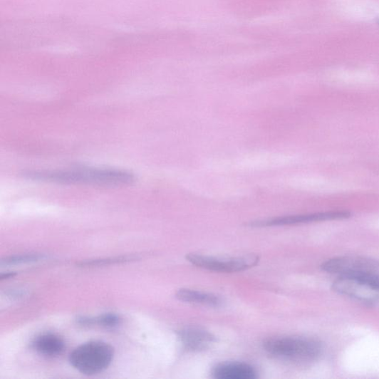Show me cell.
Instances as JSON below:
<instances>
[{"label":"cell","mask_w":379,"mask_h":379,"mask_svg":"<svg viewBox=\"0 0 379 379\" xmlns=\"http://www.w3.org/2000/svg\"><path fill=\"white\" fill-rule=\"evenodd\" d=\"M33 180L62 184L120 186L135 182V175L113 168L77 167L62 170L31 172L25 175Z\"/></svg>","instance_id":"6da1fadb"},{"label":"cell","mask_w":379,"mask_h":379,"mask_svg":"<svg viewBox=\"0 0 379 379\" xmlns=\"http://www.w3.org/2000/svg\"><path fill=\"white\" fill-rule=\"evenodd\" d=\"M264 349L286 363L305 365L317 361L323 352L319 341L304 336H280L265 341Z\"/></svg>","instance_id":"7a4b0ae2"},{"label":"cell","mask_w":379,"mask_h":379,"mask_svg":"<svg viewBox=\"0 0 379 379\" xmlns=\"http://www.w3.org/2000/svg\"><path fill=\"white\" fill-rule=\"evenodd\" d=\"M113 355L115 351L110 345L93 341L76 348L70 355L69 362L81 373L93 375L103 373L110 365Z\"/></svg>","instance_id":"3957f363"},{"label":"cell","mask_w":379,"mask_h":379,"mask_svg":"<svg viewBox=\"0 0 379 379\" xmlns=\"http://www.w3.org/2000/svg\"><path fill=\"white\" fill-rule=\"evenodd\" d=\"M321 269L338 276L364 279L379 283V261L367 257L337 256L322 264Z\"/></svg>","instance_id":"277c9868"},{"label":"cell","mask_w":379,"mask_h":379,"mask_svg":"<svg viewBox=\"0 0 379 379\" xmlns=\"http://www.w3.org/2000/svg\"><path fill=\"white\" fill-rule=\"evenodd\" d=\"M187 259L197 267L222 273H234L249 269L255 266L259 260V256L254 254L227 258L192 254H189Z\"/></svg>","instance_id":"5b68a950"},{"label":"cell","mask_w":379,"mask_h":379,"mask_svg":"<svg viewBox=\"0 0 379 379\" xmlns=\"http://www.w3.org/2000/svg\"><path fill=\"white\" fill-rule=\"evenodd\" d=\"M333 290L358 301L373 303L379 301V283L364 279L338 276Z\"/></svg>","instance_id":"8992f818"},{"label":"cell","mask_w":379,"mask_h":379,"mask_svg":"<svg viewBox=\"0 0 379 379\" xmlns=\"http://www.w3.org/2000/svg\"><path fill=\"white\" fill-rule=\"evenodd\" d=\"M351 217V214L348 212H328L277 217L267 220L254 222L253 223H251V225L253 227L291 225L336 219H348Z\"/></svg>","instance_id":"52a82bcc"},{"label":"cell","mask_w":379,"mask_h":379,"mask_svg":"<svg viewBox=\"0 0 379 379\" xmlns=\"http://www.w3.org/2000/svg\"><path fill=\"white\" fill-rule=\"evenodd\" d=\"M178 335L185 348L192 352L204 351L216 342L212 333L197 327L185 328Z\"/></svg>","instance_id":"ba28073f"},{"label":"cell","mask_w":379,"mask_h":379,"mask_svg":"<svg viewBox=\"0 0 379 379\" xmlns=\"http://www.w3.org/2000/svg\"><path fill=\"white\" fill-rule=\"evenodd\" d=\"M33 350L46 357L61 355L66 349L64 339L54 333H44L37 336L32 343Z\"/></svg>","instance_id":"9c48e42d"},{"label":"cell","mask_w":379,"mask_h":379,"mask_svg":"<svg viewBox=\"0 0 379 379\" xmlns=\"http://www.w3.org/2000/svg\"><path fill=\"white\" fill-rule=\"evenodd\" d=\"M213 375L218 379H254L257 378V372L249 364L231 363L217 365Z\"/></svg>","instance_id":"30bf717a"},{"label":"cell","mask_w":379,"mask_h":379,"mask_svg":"<svg viewBox=\"0 0 379 379\" xmlns=\"http://www.w3.org/2000/svg\"><path fill=\"white\" fill-rule=\"evenodd\" d=\"M180 301L208 307L217 308L222 306V298L213 294L191 289H180L177 293Z\"/></svg>","instance_id":"8fae6325"},{"label":"cell","mask_w":379,"mask_h":379,"mask_svg":"<svg viewBox=\"0 0 379 379\" xmlns=\"http://www.w3.org/2000/svg\"><path fill=\"white\" fill-rule=\"evenodd\" d=\"M121 322V318L113 313H106L96 318L81 317L78 319V323L81 326H91L97 325L105 328L118 327Z\"/></svg>","instance_id":"7c38bea8"},{"label":"cell","mask_w":379,"mask_h":379,"mask_svg":"<svg viewBox=\"0 0 379 379\" xmlns=\"http://www.w3.org/2000/svg\"><path fill=\"white\" fill-rule=\"evenodd\" d=\"M46 259L45 255L41 254H24L13 256L3 259L1 266H11V265H20L41 261Z\"/></svg>","instance_id":"4fadbf2b"},{"label":"cell","mask_w":379,"mask_h":379,"mask_svg":"<svg viewBox=\"0 0 379 379\" xmlns=\"http://www.w3.org/2000/svg\"><path fill=\"white\" fill-rule=\"evenodd\" d=\"M136 258L134 257H129V256H120L117 258H110V259H100V260H91V261H86L84 262H82L79 264L81 266H103V265L113 264V263H120V262H125L129 261L132 260H135Z\"/></svg>","instance_id":"5bb4252c"},{"label":"cell","mask_w":379,"mask_h":379,"mask_svg":"<svg viewBox=\"0 0 379 379\" xmlns=\"http://www.w3.org/2000/svg\"><path fill=\"white\" fill-rule=\"evenodd\" d=\"M15 275H16L15 273L3 274L1 276H0V279H1L2 281L5 279H9L13 278Z\"/></svg>","instance_id":"9a60e30c"},{"label":"cell","mask_w":379,"mask_h":379,"mask_svg":"<svg viewBox=\"0 0 379 379\" xmlns=\"http://www.w3.org/2000/svg\"><path fill=\"white\" fill-rule=\"evenodd\" d=\"M376 23H377L378 25H379V17H378V18L376 19Z\"/></svg>","instance_id":"2e32d148"}]
</instances>
